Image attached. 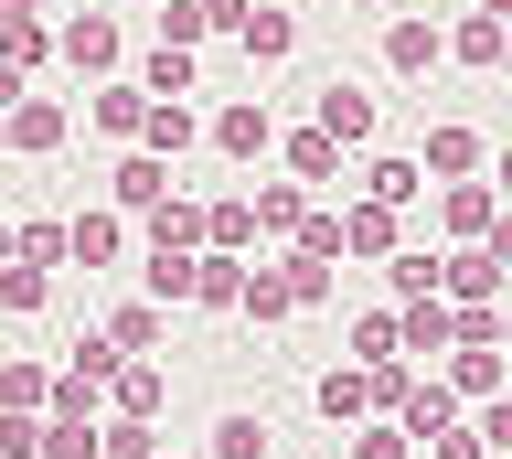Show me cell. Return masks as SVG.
<instances>
[{
  "label": "cell",
  "instance_id": "42",
  "mask_svg": "<svg viewBox=\"0 0 512 459\" xmlns=\"http://www.w3.org/2000/svg\"><path fill=\"white\" fill-rule=\"evenodd\" d=\"M470 427H480V449H491V459H512V395H491Z\"/></svg>",
  "mask_w": 512,
  "mask_h": 459
},
{
  "label": "cell",
  "instance_id": "19",
  "mask_svg": "<svg viewBox=\"0 0 512 459\" xmlns=\"http://www.w3.org/2000/svg\"><path fill=\"white\" fill-rule=\"evenodd\" d=\"M278 150H288V182H299V193H310V182H342V139H320V129H288Z\"/></svg>",
  "mask_w": 512,
  "mask_h": 459
},
{
  "label": "cell",
  "instance_id": "32",
  "mask_svg": "<svg viewBox=\"0 0 512 459\" xmlns=\"http://www.w3.org/2000/svg\"><path fill=\"white\" fill-rule=\"evenodd\" d=\"M43 54H54V33H43V22H32V11H11V22H0V65H43Z\"/></svg>",
  "mask_w": 512,
  "mask_h": 459
},
{
  "label": "cell",
  "instance_id": "46",
  "mask_svg": "<svg viewBox=\"0 0 512 459\" xmlns=\"http://www.w3.org/2000/svg\"><path fill=\"white\" fill-rule=\"evenodd\" d=\"M480 246H491V257L512 267V203H502V214H491V235H480Z\"/></svg>",
  "mask_w": 512,
  "mask_h": 459
},
{
  "label": "cell",
  "instance_id": "10",
  "mask_svg": "<svg viewBox=\"0 0 512 459\" xmlns=\"http://www.w3.org/2000/svg\"><path fill=\"white\" fill-rule=\"evenodd\" d=\"M448 395H459V406H491V395H502V342H459V353H448Z\"/></svg>",
  "mask_w": 512,
  "mask_h": 459
},
{
  "label": "cell",
  "instance_id": "39",
  "mask_svg": "<svg viewBox=\"0 0 512 459\" xmlns=\"http://www.w3.org/2000/svg\"><path fill=\"white\" fill-rule=\"evenodd\" d=\"M139 278H150V299H160V310H171V299H192V257H150Z\"/></svg>",
  "mask_w": 512,
  "mask_h": 459
},
{
  "label": "cell",
  "instance_id": "45",
  "mask_svg": "<svg viewBox=\"0 0 512 459\" xmlns=\"http://www.w3.org/2000/svg\"><path fill=\"white\" fill-rule=\"evenodd\" d=\"M246 11H256V0H203V22H214V33H246Z\"/></svg>",
  "mask_w": 512,
  "mask_h": 459
},
{
  "label": "cell",
  "instance_id": "43",
  "mask_svg": "<svg viewBox=\"0 0 512 459\" xmlns=\"http://www.w3.org/2000/svg\"><path fill=\"white\" fill-rule=\"evenodd\" d=\"M43 289H54L43 267H0V299H11V310H43Z\"/></svg>",
  "mask_w": 512,
  "mask_h": 459
},
{
  "label": "cell",
  "instance_id": "24",
  "mask_svg": "<svg viewBox=\"0 0 512 459\" xmlns=\"http://www.w3.org/2000/svg\"><path fill=\"white\" fill-rule=\"evenodd\" d=\"M203 246H224V257H246V246H256V203H246V193L203 203Z\"/></svg>",
  "mask_w": 512,
  "mask_h": 459
},
{
  "label": "cell",
  "instance_id": "53",
  "mask_svg": "<svg viewBox=\"0 0 512 459\" xmlns=\"http://www.w3.org/2000/svg\"><path fill=\"white\" fill-rule=\"evenodd\" d=\"M160 459H171V449H160Z\"/></svg>",
  "mask_w": 512,
  "mask_h": 459
},
{
  "label": "cell",
  "instance_id": "54",
  "mask_svg": "<svg viewBox=\"0 0 512 459\" xmlns=\"http://www.w3.org/2000/svg\"><path fill=\"white\" fill-rule=\"evenodd\" d=\"M150 11H160V0H150Z\"/></svg>",
  "mask_w": 512,
  "mask_h": 459
},
{
  "label": "cell",
  "instance_id": "48",
  "mask_svg": "<svg viewBox=\"0 0 512 459\" xmlns=\"http://www.w3.org/2000/svg\"><path fill=\"white\" fill-rule=\"evenodd\" d=\"M470 11H491V22H512V0H470Z\"/></svg>",
  "mask_w": 512,
  "mask_h": 459
},
{
  "label": "cell",
  "instance_id": "28",
  "mask_svg": "<svg viewBox=\"0 0 512 459\" xmlns=\"http://www.w3.org/2000/svg\"><path fill=\"white\" fill-rule=\"evenodd\" d=\"M139 97H192V54H182V43H160V54H150V65H139Z\"/></svg>",
  "mask_w": 512,
  "mask_h": 459
},
{
  "label": "cell",
  "instance_id": "2",
  "mask_svg": "<svg viewBox=\"0 0 512 459\" xmlns=\"http://www.w3.org/2000/svg\"><path fill=\"white\" fill-rule=\"evenodd\" d=\"M448 65V22L438 11H395L384 22V75H438Z\"/></svg>",
  "mask_w": 512,
  "mask_h": 459
},
{
  "label": "cell",
  "instance_id": "31",
  "mask_svg": "<svg viewBox=\"0 0 512 459\" xmlns=\"http://www.w3.org/2000/svg\"><path fill=\"white\" fill-rule=\"evenodd\" d=\"M96 449H107L96 417H43V459H96Z\"/></svg>",
  "mask_w": 512,
  "mask_h": 459
},
{
  "label": "cell",
  "instance_id": "23",
  "mask_svg": "<svg viewBox=\"0 0 512 459\" xmlns=\"http://www.w3.org/2000/svg\"><path fill=\"white\" fill-rule=\"evenodd\" d=\"M384 289H395V310L406 299H438V246H395L384 257Z\"/></svg>",
  "mask_w": 512,
  "mask_h": 459
},
{
  "label": "cell",
  "instance_id": "22",
  "mask_svg": "<svg viewBox=\"0 0 512 459\" xmlns=\"http://www.w3.org/2000/svg\"><path fill=\"white\" fill-rule=\"evenodd\" d=\"M139 118H150L139 75H107V86H96V129H107V139H139Z\"/></svg>",
  "mask_w": 512,
  "mask_h": 459
},
{
  "label": "cell",
  "instance_id": "3",
  "mask_svg": "<svg viewBox=\"0 0 512 459\" xmlns=\"http://www.w3.org/2000/svg\"><path fill=\"white\" fill-rule=\"evenodd\" d=\"M203 139H214L224 161H267V150H278V118H267V97H224L214 118H203Z\"/></svg>",
  "mask_w": 512,
  "mask_h": 459
},
{
  "label": "cell",
  "instance_id": "29",
  "mask_svg": "<svg viewBox=\"0 0 512 459\" xmlns=\"http://www.w3.org/2000/svg\"><path fill=\"white\" fill-rule=\"evenodd\" d=\"M107 342H118L128 363H150V342H160V299H128L118 321H107Z\"/></svg>",
  "mask_w": 512,
  "mask_h": 459
},
{
  "label": "cell",
  "instance_id": "52",
  "mask_svg": "<svg viewBox=\"0 0 512 459\" xmlns=\"http://www.w3.org/2000/svg\"><path fill=\"white\" fill-rule=\"evenodd\" d=\"M0 118H11V107H0Z\"/></svg>",
  "mask_w": 512,
  "mask_h": 459
},
{
  "label": "cell",
  "instance_id": "12",
  "mask_svg": "<svg viewBox=\"0 0 512 459\" xmlns=\"http://www.w3.org/2000/svg\"><path fill=\"white\" fill-rule=\"evenodd\" d=\"M491 214H502V193H491V182H448V193H438V225L459 235V246H480V235H491Z\"/></svg>",
  "mask_w": 512,
  "mask_h": 459
},
{
  "label": "cell",
  "instance_id": "41",
  "mask_svg": "<svg viewBox=\"0 0 512 459\" xmlns=\"http://www.w3.org/2000/svg\"><path fill=\"white\" fill-rule=\"evenodd\" d=\"M0 459H43V417H11L0 406Z\"/></svg>",
  "mask_w": 512,
  "mask_h": 459
},
{
  "label": "cell",
  "instance_id": "36",
  "mask_svg": "<svg viewBox=\"0 0 512 459\" xmlns=\"http://www.w3.org/2000/svg\"><path fill=\"white\" fill-rule=\"evenodd\" d=\"M352 353H363V363H406V342H395V310H363V321H352Z\"/></svg>",
  "mask_w": 512,
  "mask_h": 459
},
{
  "label": "cell",
  "instance_id": "40",
  "mask_svg": "<svg viewBox=\"0 0 512 459\" xmlns=\"http://www.w3.org/2000/svg\"><path fill=\"white\" fill-rule=\"evenodd\" d=\"M288 246H299V257H320V267H331V257H342V214H310V225L288 235Z\"/></svg>",
  "mask_w": 512,
  "mask_h": 459
},
{
  "label": "cell",
  "instance_id": "17",
  "mask_svg": "<svg viewBox=\"0 0 512 459\" xmlns=\"http://www.w3.org/2000/svg\"><path fill=\"white\" fill-rule=\"evenodd\" d=\"M64 246H75V267H118L128 257V214H75Z\"/></svg>",
  "mask_w": 512,
  "mask_h": 459
},
{
  "label": "cell",
  "instance_id": "25",
  "mask_svg": "<svg viewBox=\"0 0 512 459\" xmlns=\"http://www.w3.org/2000/svg\"><path fill=\"white\" fill-rule=\"evenodd\" d=\"M256 235H299V225H310V193H299V182H256Z\"/></svg>",
  "mask_w": 512,
  "mask_h": 459
},
{
  "label": "cell",
  "instance_id": "27",
  "mask_svg": "<svg viewBox=\"0 0 512 459\" xmlns=\"http://www.w3.org/2000/svg\"><path fill=\"white\" fill-rule=\"evenodd\" d=\"M0 406H11V417H43V406H54V374H43V363H0Z\"/></svg>",
  "mask_w": 512,
  "mask_h": 459
},
{
  "label": "cell",
  "instance_id": "7",
  "mask_svg": "<svg viewBox=\"0 0 512 459\" xmlns=\"http://www.w3.org/2000/svg\"><path fill=\"white\" fill-rule=\"evenodd\" d=\"M310 129H320V139H342V150H363V139H374V97L331 75V86H320V118H310Z\"/></svg>",
  "mask_w": 512,
  "mask_h": 459
},
{
  "label": "cell",
  "instance_id": "33",
  "mask_svg": "<svg viewBox=\"0 0 512 459\" xmlns=\"http://www.w3.org/2000/svg\"><path fill=\"white\" fill-rule=\"evenodd\" d=\"M278 278H288V310H320V299H331V267H320V257H299V246L278 257Z\"/></svg>",
  "mask_w": 512,
  "mask_h": 459
},
{
  "label": "cell",
  "instance_id": "15",
  "mask_svg": "<svg viewBox=\"0 0 512 459\" xmlns=\"http://www.w3.org/2000/svg\"><path fill=\"white\" fill-rule=\"evenodd\" d=\"M235 43H246V65H288V54H299V22H288L278 0H256V11H246V33H235Z\"/></svg>",
  "mask_w": 512,
  "mask_h": 459
},
{
  "label": "cell",
  "instance_id": "1",
  "mask_svg": "<svg viewBox=\"0 0 512 459\" xmlns=\"http://www.w3.org/2000/svg\"><path fill=\"white\" fill-rule=\"evenodd\" d=\"M438 299H448V310H502L512 267L491 257V246H448V257H438Z\"/></svg>",
  "mask_w": 512,
  "mask_h": 459
},
{
  "label": "cell",
  "instance_id": "8",
  "mask_svg": "<svg viewBox=\"0 0 512 459\" xmlns=\"http://www.w3.org/2000/svg\"><path fill=\"white\" fill-rule=\"evenodd\" d=\"M352 182H363V203H395V214H406V203L427 193V171H416V150H374V161L352 171Z\"/></svg>",
  "mask_w": 512,
  "mask_h": 459
},
{
  "label": "cell",
  "instance_id": "30",
  "mask_svg": "<svg viewBox=\"0 0 512 459\" xmlns=\"http://www.w3.org/2000/svg\"><path fill=\"white\" fill-rule=\"evenodd\" d=\"M11 267H43V278H54V267H75L64 225H22V235H11Z\"/></svg>",
  "mask_w": 512,
  "mask_h": 459
},
{
  "label": "cell",
  "instance_id": "14",
  "mask_svg": "<svg viewBox=\"0 0 512 459\" xmlns=\"http://www.w3.org/2000/svg\"><path fill=\"white\" fill-rule=\"evenodd\" d=\"M416 171H438V182H470V171H480V129L438 118V129H427V150H416Z\"/></svg>",
  "mask_w": 512,
  "mask_h": 459
},
{
  "label": "cell",
  "instance_id": "21",
  "mask_svg": "<svg viewBox=\"0 0 512 459\" xmlns=\"http://www.w3.org/2000/svg\"><path fill=\"white\" fill-rule=\"evenodd\" d=\"M192 299H203V310H235V299H246V257L203 246V257H192Z\"/></svg>",
  "mask_w": 512,
  "mask_h": 459
},
{
  "label": "cell",
  "instance_id": "44",
  "mask_svg": "<svg viewBox=\"0 0 512 459\" xmlns=\"http://www.w3.org/2000/svg\"><path fill=\"white\" fill-rule=\"evenodd\" d=\"M427 459H491V449H480V427H438V438H427Z\"/></svg>",
  "mask_w": 512,
  "mask_h": 459
},
{
  "label": "cell",
  "instance_id": "26",
  "mask_svg": "<svg viewBox=\"0 0 512 459\" xmlns=\"http://www.w3.org/2000/svg\"><path fill=\"white\" fill-rule=\"evenodd\" d=\"M107 406L150 427V417H160V363H118V385H107Z\"/></svg>",
  "mask_w": 512,
  "mask_h": 459
},
{
  "label": "cell",
  "instance_id": "51",
  "mask_svg": "<svg viewBox=\"0 0 512 459\" xmlns=\"http://www.w3.org/2000/svg\"><path fill=\"white\" fill-rule=\"evenodd\" d=\"M502 75H512V43H502Z\"/></svg>",
  "mask_w": 512,
  "mask_h": 459
},
{
  "label": "cell",
  "instance_id": "13",
  "mask_svg": "<svg viewBox=\"0 0 512 459\" xmlns=\"http://www.w3.org/2000/svg\"><path fill=\"white\" fill-rule=\"evenodd\" d=\"M107 193H118V214H160V203H171V161H150V150H128Z\"/></svg>",
  "mask_w": 512,
  "mask_h": 459
},
{
  "label": "cell",
  "instance_id": "18",
  "mask_svg": "<svg viewBox=\"0 0 512 459\" xmlns=\"http://www.w3.org/2000/svg\"><path fill=\"white\" fill-rule=\"evenodd\" d=\"M502 43H512V22H491V11H459V22H448V65H502Z\"/></svg>",
  "mask_w": 512,
  "mask_h": 459
},
{
  "label": "cell",
  "instance_id": "37",
  "mask_svg": "<svg viewBox=\"0 0 512 459\" xmlns=\"http://www.w3.org/2000/svg\"><path fill=\"white\" fill-rule=\"evenodd\" d=\"M214 459H267V417H246V406H235V417L214 427Z\"/></svg>",
  "mask_w": 512,
  "mask_h": 459
},
{
  "label": "cell",
  "instance_id": "47",
  "mask_svg": "<svg viewBox=\"0 0 512 459\" xmlns=\"http://www.w3.org/2000/svg\"><path fill=\"white\" fill-rule=\"evenodd\" d=\"M32 97V86H22V65H0V107H22Z\"/></svg>",
  "mask_w": 512,
  "mask_h": 459
},
{
  "label": "cell",
  "instance_id": "50",
  "mask_svg": "<svg viewBox=\"0 0 512 459\" xmlns=\"http://www.w3.org/2000/svg\"><path fill=\"white\" fill-rule=\"evenodd\" d=\"M502 342H512V299H502Z\"/></svg>",
  "mask_w": 512,
  "mask_h": 459
},
{
  "label": "cell",
  "instance_id": "49",
  "mask_svg": "<svg viewBox=\"0 0 512 459\" xmlns=\"http://www.w3.org/2000/svg\"><path fill=\"white\" fill-rule=\"evenodd\" d=\"M0 267H11V225H0Z\"/></svg>",
  "mask_w": 512,
  "mask_h": 459
},
{
  "label": "cell",
  "instance_id": "9",
  "mask_svg": "<svg viewBox=\"0 0 512 459\" xmlns=\"http://www.w3.org/2000/svg\"><path fill=\"white\" fill-rule=\"evenodd\" d=\"M395 342H406V353H459V310H448V299H406V310H395Z\"/></svg>",
  "mask_w": 512,
  "mask_h": 459
},
{
  "label": "cell",
  "instance_id": "11",
  "mask_svg": "<svg viewBox=\"0 0 512 459\" xmlns=\"http://www.w3.org/2000/svg\"><path fill=\"white\" fill-rule=\"evenodd\" d=\"M395 417H406V438H438V427H459V395H448V374H416V385L395 395Z\"/></svg>",
  "mask_w": 512,
  "mask_h": 459
},
{
  "label": "cell",
  "instance_id": "6",
  "mask_svg": "<svg viewBox=\"0 0 512 459\" xmlns=\"http://www.w3.org/2000/svg\"><path fill=\"white\" fill-rule=\"evenodd\" d=\"M395 246H406L395 203H342V257H395Z\"/></svg>",
  "mask_w": 512,
  "mask_h": 459
},
{
  "label": "cell",
  "instance_id": "5",
  "mask_svg": "<svg viewBox=\"0 0 512 459\" xmlns=\"http://www.w3.org/2000/svg\"><path fill=\"white\" fill-rule=\"evenodd\" d=\"M139 150H150V161H182V150H203V107H192V97H160L150 118H139Z\"/></svg>",
  "mask_w": 512,
  "mask_h": 459
},
{
  "label": "cell",
  "instance_id": "4",
  "mask_svg": "<svg viewBox=\"0 0 512 459\" xmlns=\"http://www.w3.org/2000/svg\"><path fill=\"white\" fill-rule=\"evenodd\" d=\"M54 43H64V65L96 75V86H107V75H128V43H118V22H107V11H75Z\"/></svg>",
  "mask_w": 512,
  "mask_h": 459
},
{
  "label": "cell",
  "instance_id": "16",
  "mask_svg": "<svg viewBox=\"0 0 512 459\" xmlns=\"http://www.w3.org/2000/svg\"><path fill=\"white\" fill-rule=\"evenodd\" d=\"M0 150H64V107L54 97H22L0 118Z\"/></svg>",
  "mask_w": 512,
  "mask_h": 459
},
{
  "label": "cell",
  "instance_id": "35",
  "mask_svg": "<svg viewBox=\"0 0 512 459\" xmlns=\"http://www.w3.org/2000/svg\"><path fill=\"white\" fill-rule=\"evenodd\" d=\"M246 321H288V278L278 267H246V299H235Z\"/></svg>",
  "mask_w": 512,
  "mask_h": 459
},
{
  "label": "cell",
  "instance_id": "34",
  "mask_svg": "<svg viewBox=\"0 0 512 459\" xmlns=\"http://www.w3.org/2000/svg\"><path fill=\"white\" fill-rule=\"evenodd\" d=\"M352 459H416L406 417H363V427H352Z\"/></svg>",
  "mask_w": 512,
  "mask_h": 459
},
{
  "label": "cell",
  "instance_id": "20",
  "mask_svg": "<svg viewBox=\"0 0 512 459\" xmlns=\"http://www.w3.org/2000/svg\"><path fill=\"white\" fill-rule=\"evenodd\" d=\"M150 257H203V203H182V193L160 203L150 214Z\"/></svg>",
  "mask_w": 512,
  "mask_h": 459
},
{
  "label": "cell",
  "instance_id": "38",
  "mask_svg": "<svg viewBox=\"0 0 512 459\" xmlns=\"http://www.w3.org/2000/svg\"><path fill=\"white\" fill-rule=\"evenodd\" d=\"M203 33H214V22H203V0H160V43H182V54H192Z\"/></svg>",
  "mask_w": 512,
  "mask_h": 459
}]
</instances>
